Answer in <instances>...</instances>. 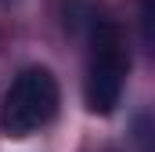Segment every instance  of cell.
I'll use <instances>...</instances> for the list:
<instances>
[{"label":"cell","mask_w":155,"mask_h":152,"mask_svg":"<svg viewBox=\"0 0 155 152\" xmlns=\"http://www.w3.org/2000/svg\"><path fill=\"white\" fill-rule=\"evenodd\" d=\"M58 80L47 73L43 65H29L15 76V83L4 94L0 109V127L11 138H29L40 127H47L58 112Z\"/></svg>","instance_id":"obj_1"},{"label":"cell","mask_w":155,"mask_h":152,"mask_svg":"<svg viewBox=\"0 0 155 152\" xmlns=\"http://www.w3.org/2000/svg\"><path fill=\"white\" fill-rule=\"evenodd\" d=\"M130 73V54L116 22H97L90 36V65H87V109L90 112H112L123 98V83Z\"/></svg>","instance_id":"obj_2"}]
</instances>
